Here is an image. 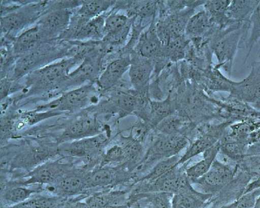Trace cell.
<instances>
[{
	"mask_svg": "<svg viewBox=\"0 0 260 208\" xmlns=\"http://www.w3.org/2000/svg\"><path fill=\"white\" fill-rule=\"evenodd\" d=\"M250 23L251 33L246 48L248 53L245 57V62H247L248 58L249 57L254 46L260 40V1L251 16Z\"/></svg>",
	"mask_w": 260,
	"mask_h": 208,
	"instance_id": "4dcf8cb0",
	"label": "cell"
},
{
	"mask_svg": "<svg viewBox=\"0 0 260 208\" xmlns=\"http://www.w3.org/2000/svg\"><path fill=\"white\" fill-rule=\"evenodd\" d=\"M180 154L177 156H173L171 157L167 158L164 160H160V162L156 163L153 167L148 172V173L145 174V176L141 177L136 182L139 181H153L156 179L159 178L164 174L169 173L170 170L175 166L177 165L179 160L181 159Z\"/></svg>",
	"mask_w": 260,
	"mask_h": 208,
	"instance_id": "f1b7e54d",
	"label": "cell"
},
{
	"mask_svg": "<svg viewBox=\"0 0 260 208\" xmlns=\"http://www.w3.org/2000/svg\"><path fill=\"white\" fill-rule=\"evenodd\" d=\"M110 11L89 21L78 32L74 41H102L105 37L106 19Z\"/></svg>",
	"mask_w": 260,
	"mask_h": 208,
	"instance_id": "d4e9b609",
	"label": "cell"
},
{
	"mask_svg": "<svg viewBox=\"0 0 260 208\" xmlns=\"http://www.w3.org/2000/svg\"><path fill=\"white\" fill-rule=\"evenodd\" d=\"M259 1L239 0L231 1L226 12V16L230 20L237 23L250 21L251 16Z\"/></svg>",
	"mask_w": 260,
	"mask_h": 208,
	"instance_id": "83f0119b",
	"label": "cell"
},
{
	"mask_svg": "<svg viewBox=\"0 0 260 208\" xmlns=\"http://www.w3.org/2000/svg\"><path fill=\"white\" fill-rule=\"evenodd\" d=\"M251 106L253 107L256 110L260 113V101L256 102V103L251 104Z\"/></svg>",
	"mask_w": 260,
	"mask_h": 208,
	"instance_id": "836d02e7",
	"label": "cell"
},
{
	"mask_svg": "<svg viewBox=\"0 0 260 208\" xmlns=\"http://www.w3.org/2000/svg\"><path fill=\"white\" fill-rule=\"evenodd\" d=\"M230 98L250 104L260 101V59L252 63L248 76L240 82H233Z\"/></svg>",
	"mask_w": 260,
	"mask_h": 208,
	"instance_id": "9a60e30c",
	"label": "cell"
},
{
	"mask_svg": "<svg viewBox=\"0 0 260 208\" xmlns=\"http://www.w3.org/2000/svg\"><path fill=\"white\" fill-rule=\"evenodd\" d=\"M187 165H177L169 173L153 181H139L131 185L129 195L148 193L162 192L177 194L189 182L186 174Z\"/></svg>",
	"mask_w": 260,
	"mask_h": 208,
	"instance_id": "ba28073f",
	"label": "cell"
},
{
	"mask_svg": "<svg viewBox=\"0 0 260 208\" xmlns=\"http://www.w3.org/2000/svg\"><path fill=\"white\" fill-rule=\"evenodd\" d=\"M131 62V54H122L106 65L96 84L101 96L121 82L124 74L129 69Z\"/></svg>",
	"mask_w": 260,
	"mask_h": 208,
	"instance_id": "2e32d148",
	"label": "cell"
},
{
	"mask_svg": "<svg viewBox=\"0 0 260 208\" xmlns=\"http://www.w3.org/2000/svg\"><path fill=\"white\" fill-rule=\"evenodd\" d=\"M195 10L197 8H188L158 19L156 23V31L164 46L172 40L185 37L187 23L194 15Z\"/></svg>",
	"mask_w": 260,
	"mask_h": 208,
	"instance_id": "7c38bea8",
	"label": "cell"
},
{
	"mask_svg": "<svg viewBox=\"0 0 260 208\" xmlns=\"http://www.w3.org/2000/svg\"><path fill=\"white\" fill-rule=\"evenodd\" d=\"M76 41L55 39L46 41L33 51L17 58L10 75L7 77L19 81L28 74L43 68L56 60L75 56L77 54Z\"/></svg>",
	"mask_w": 260,
	"mask_h": 208,
	"instance_id": "7a4b0ae2",
	"label": "cell"
},
{
	"mask_svg": "<svg viewBox=\"0 0 260 208\" xmlns=\"http://www.w3.org/2000/svg\"><path fill=\"white\" fill-rule=\"evenodd\" d=\"M129 190H103L86 196L85 203L88 208H103L128 203Z\"/></svg>",
	"mask_w": 260,
	"mask_h": 208,
	"instance_id": "44dd1931",
	"label": "cell"
},
{
	"mask_svg": "<svg viewBox=\"0 0 260 208\" xmlns=\"http://www.w3.org/2000/svg\"><path fill=\"white\" fill-rule=\"evenodd\" d=\"M89 171L77 166L66 174L54 185L46 186L47 190L52 195L69 198L81 195L88 190L87 174Z\"/></svg>",
	"mask_w": 260,
	"mask_h": 208,
	"instance_id": "5bb4252c",
	"label": "cell"
},
{
	"mask_svg": "<svg viewBox=\"0 0 260 208\" xmlns=\"http://www.w3.org/2000/svg\"><path fill=\"white\" fill-rule=\"evenodd\" d=\"M173 195L162 192H148L129 195L128 203L139 208H172Z\"/></svg>",
	"mask_w": 260,
	"mask_h": 208,
	"instance_id": "7402d4cb",
	"label": "cell"
},
{
	"mask_svg": "<svg viewBox=\"0 0 260 208\" xmlns=\"http://www.w3.org/2000/svg\"><path fill=\"white\" fill-rule=\"evenodd\" d=\"M116 4V1H82L80 6L74 12L84 20L89 21L108 12Z\"/></svg>",
	"mask_w": 260,
	"mask_h": 208,
	"instance_id": "4316f807",
	"label": "cell"
},
{
	"mask_svg": "<svg viewBox=\"0 0 260 208\" xmlns=\"http://www.w3.org/2000/svg\"><path fill=\"white\" fill-rule=\"evenodd\" d=\"M230 121H226L217 124H211L198 129L199 134L190 143L185 154L181 157L177 165L185 164L190 159L198 154H203L208 149L221 140L226 134V130L230 124Z\"/></svg>",
	"mask_w": 260,
	"mask_h": 208,
	"instance_id": "8fae6325",
	"label": "cell"
},
{
	"mask_svg": "<svg viewBox=\"0 0 260 208\" xmlns=\"http://www.w3.org/2000/svg\"><path fill=\"white\" fill-rule=\"evenodd\" d=\"M126 163V156L122 147L115 144L106 150L99 167L117 166Z\"/></svg>",
	"mask_w": 260,
	"mask_h": 208,
	"instance_id": "1f68e13d",
	"label": "cell"
},
{
	"mask_svg": "<svg viewBox=\"0 0 260 208\" xmlns=\"http://www.w3.org/2000/svg\"><path fill=\"white\" fill-rule=\"evenodd\" d=\"M92 46L91 41H87L82 51L75 56L63 58L28 74L25 76L22 95L8 99V102H15L36 96L60 94L61 88L71 73V69L80 65Z\"/></svg>",
	"mask_w": 260,
	"mask_h": 208,
	"instance_id": "6da1fadb",
	"label": "cell"
},
{
	"mask_svg": "<svg viewBox=\"0 0 260 208\" xmlns=\"http://www.w3.org/2000/svg\"><path fill=\"white\" fill-rule=\"evenodd\" d=\"M72 11L70 9L49 11L36 24L40 27L47 40L57 39L69 27Z\"/></svg>",
	"mask_w": 260,
	"mask_h": 208,
	"instance_id": "e0dca14e",
	"label": "cell"
},
{
	"mask_svg": "<svg viewBox=\"0 0 260 208\" xmlns=\"http://www.w3.org/2000/svg\"><path fill=\"white\" fill-rule=\"evenodd\" d=\"M218 142L203 153V158L191 167L187 168L186 174L189 180L200 179L211 169L220 149V142Z\"/></svg>",
	"mask_w": 260,
	"mask_h": 208,
	"instance_id": "484cf974",
	"label": "cell"
},
{
	"mask_svg": "<svg viewBox=\"0 0 260 208\" xmlns=\"http://www.w3.org/2000/svg\"><path fill=\"white\" fill-rule=\"evenodd\" d=\"M50 2H25L13 12L1 17L2 38L13 40L38 23L50 11Z\"/></svg>",
	"mask_w": 260,
	"mask_h": 208,
	"instance_id": "5b68a950",
	"label": "cell"
},
{
	"mask_svg": "<svg viewBox=\"0 0 260 208\" xmlns=\"http://www.w3.org/2000/svg\"><path fill=\"white\" fill-rule=\"evenodd\" d=\"M260 195V190L256 189L243 193L234 202L218 208H253Z\"/></svg>",
	"mask_w": 260,
	"mask_h": 208,
	"instance_id": "d6a6232c",
	"label": "cell"
},
{
	"mask_svg": "<svg viewBox=\"0 0 260 208\" xmlns=\"http://www.w3.org/2000/svg\"><path fill=\"white\" fill-rule=\"evenodd\" d=\"M259 59H260V53H259Z\"/></svg>",
	"mask_w": 260,
	"mask_h": 208,
	"instance_id": "d590c367",
	"label": "cell"
},
{
	"mask_svg": "<svg viewBox=\"0 0 260 208\" xmlns=\"http://www.w3.org/2000/svg\"><path fill=\"white\" fill-rule=\"evenodd\" d=\"M250 21L245 22L238 28L231 30L222 36L213 47V53L218 60L217 69L222 68L231 77L233 62L237 50L247 45Z\"/></svg>",
	"mask_w": 260,
	"mask_h": 208,
	"instance_id": "52a82bcc",
	"label": "cell"
},
{
	"mask_svg": "<svg viewBox=\"0 0 260 208\" xmlns=\"http://www.w3.org/2000/svg\"><path fill=\"white\" fill-rule=\"evenodd\" d=\"M100 116L92 106L77 113L66 124L57 143L60 145L101 134L106 126L102 124Z\"/></svg>",
	"mask_w": 260,
	"mask_h": 208,
	"instance_id": "8992f818",
	"label": "cell"
},
{
	"mask_svg": "<svg viewBox=\"0 0 260 208\" xmlns=\"http://www.w3.org/2000/svg\"><path fill=\"white\" fill-rule=\"evenodd\" d=\"M235 173L236 169L233 166L225 164L216 159L208 173L203 177L189 180L196 190L214 196L231 184Z\"/></svg>",
	"mask_w": 260,
	"mask_h": 208,
	"instance_id": "30bf717a",
	"label": "cell"
},
{
	"mask_svg": "<svg viewBox=\"0 0 260 208\" xmlns=\"http://www.w3.org/2000/svg\"><path fill=\"white\" fill-rule=\"evenodd\" d=\"M211 23L205 10L192 15L187 23L185 36L190 41L202 39L211 29Z\"/></svg>",
	"mask_w": 260,
	"mask_h": 208,
	"instance_id": "cb8c5ba5",
	"label": "cell"
},
{
	"mask_svg": "<svg viewBox=\"0 0 260 208\" xmlns=\"http://www.w3.org/2000/svg\"><path fill=\"white\" fill-rule=\"evenodd\" d=\"M131 60L128 71L131 88L141 98H150L149 87L153 73L152 60L134 51L131 54Z\"/></svg>",
	"mask_w": 260,
	"mask_h": 208,
	"instance_id": "4fadbf2b",
	"label": "cell"
},
{
	"mask_svg": "<svg viewBox=\"0 0 260 208\" xmlns=\"http://www.w3.org/2000/svg\"><path fill=\"white\" fill-rule=\"evenodd\" d=\"M102 98L96 84H89L73 89L61 94L48 103L39 105L38 112H52L60 114L79 113L99 103Z\"/></svg>",
	"mask_w": 260,
	"mask_h": 208,
	"instance_id": "277c9868",
	"label": "cell"
},
{
	"mask_svg": "<svg viewBox=\"0 0 260 208\" xmlns=\"http://www.w3.org/2000/svg\"><path fill=\"white\" fill-rule=\"evenodd\" d=\"M177 112V102L174 95H169L162 101H150V113L147 124L153 130L165 119Z\"/></svg>",
	"mask_w": 260,
	"mask_h": 208,
	"instance_id": "603a6c76",
	"label": "cell"
},
{
	"mask_svg": "<svg viewBox=\"0 0 260 208\" xmlns=\"http://www.w3.org/2000/svg\"><path fill=\"white\" fill-rule=\"evenodd\" d=\"M156 21H153L147 30H144L134 50L141 56L150 60L164 56V46L156 31Z\"/></svg>",
	"mask_w": 260,
	"mask_h": 208,
	"instance_id": "d6986e66",
	"label": "cell"
},
{
	"mask_svg": "<svg viewBox=\"0 0 260 208\" xmlns=\"http://www.w3.org/2000/svg\"><path fill=\"white\" fill-rule=\"evenodd\" d=\"M253 208H260V195L259 196L258 199H256L255 205Z\"/></svg>",
	"mask_w": 260,
	"mask_h": 208,
	"instance_id": "e575fe53",
	"label": "cell"
},
{
	"mask_svg": "<svg viewBox=\"0 0 260 208\" xmlns=\"http://www.w3.org/2000/svg\"><path fill=\"white\" fill-rule=\"evenodd\" d=\"M44 190L43 186L24 185L15 181L2 185V207L22 203Z\"/></svg>",
	"mask_w": 260,
	"mask_h": 208,
	"instance_id": "ac0fdd59",
	"label": "cell"
},
{
	"mask_svg": "<svg viewBox=\"0 0 260 208\" xmlns=\"http://www.w3.org/2000/svg\"><path fill=\"white\" fill-rule=\"evenodd\" d=\"M49 40L38 25H34L13 40V50L16 57L32 52Z\"/></svg>",
	"mask_w": 260,
	"mask_h": 208,
	"instance_id": "ffe728a7",
	"label": "cell"
},
{
	"mask_svg": "<svg viewBox=\"0 0 260 208\" xmlns=\"http://www.w3.org/2000/svg\"><path fill=\"white\" fill-rule=\"evenodd\" d=\"M76 166L72 162H63L61 159L49 160L41 163L23 177L24 180L17 181L24 185L52 186Z\"/></svg>",
	"mask_w": 260,
	"mask_h": 208,
	"instance_id": "9c48e42d",
	"label": "cell"
},
{
	"mask_svg": "<svg viewBox=\"0 0 260 208\" xmlns=\"http://www.w3.org/2000/svg\"><path fill=\"white\" fill-rule=\"evenodd\" d=\"M110 127L94 137L60 144L57 153L63 157L77 158L86 161L85 168L88 171L99 167L111 140Z\"/></svg>",
	"mask_w": 260,
	"mask_h": 208,
	"instance_id": "3957f363",
	"label": "cell"
},
{
	"mask_svg": "<svg viewBox=\"0 0 260 208\" xmlns=\"http://www.w3.org/2000/svg\"><path fill=\"white\" fill-rule=\"evenodd\" d=\"M133 18H128L126 15L119 13L113 8H112L106 19L105 35L124 28Z\"/></svg>",
	"mask_w": 260,
	"mask_h": 208,
	"instance_id": "f546056e",
	"label": "cell"
}]
</instances>
